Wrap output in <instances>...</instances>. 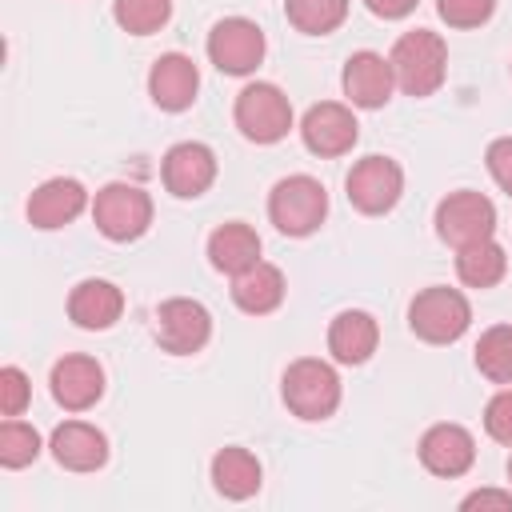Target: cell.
Here are the masks:
<instances>
[{"mask_svg": "<svg viewBox=\"0 0 512 512\" xmlns=\"http://www.w3.org/2000/svg\"><path fill=\"white\" fill-rule=\"evenodd\" d=\"M288 24L304 36H328L344 24L348 0H284Z\"/></svg>", "mask_w": 512, "mask_h": 512, "instance_id": "obj_25", "label": "cell"}, {"mask_svg": "<svg viewBox=\"0 0 512 512\" xmlns=\"http://www.w3.org/2000/svg\"><path fill=\"white\" fill-rule=\"evenodd\" d=\"M504 272H508V256L492 236L476 240L468 248H456V276L468 288H492V284L504 280Z\"/></svg>", "mask_w": 512, "mask_h": 512, "instance_id": "obj_24", "label": "cell"}, {"mask_svg": "<svg viewBox=\"0 0 512 512\" xmlns=\"http://www.w3.org/2000/svg\"><path fill=\"white\" fill-rule=\"evenodd\" d=\"M124 312V292L112 284V280H80L68 296V316L76 328H88V332H104L120 320Z\"/></svg>", "mask_w": 512, "mask_h": 512, "instance_id": "obj_19", "label": "cell"}, {"mask_svg": "<svg viewBox=\"0 0 512 512\" xmlns=\"http://www.w3.org/2000/svg\"><path fill=\"white\" fill-rule=\"evenodd\" d=\"M208 260L216 272L240 276L244 268H252L260 260V236L244 220H228L208 236Z\"/></svg>", "mask_w": 512, "mask_h": 512, "instance_id": "obj_22", "label": "cell"}, {"mask_svg": "<svg viewBox=\"0 0 512 512\" xmlns=\"http://www.w3.org/2000/svg\"><path fill=\"white\" fill-rule=\"evenodd\" d=\"M232 300L248 316H268L284 304V272L268 260H256L240 276H232Z\"/></svg>", "mask_w": 512, "mask_h": 512, "instance_id": "obj_21", "label": "cell"}, {"mask_svg": "<svg viewBox=\"0 0 512 512\" xmlns=\"http://www.w3.org/2000/svg\"><path fill=\"white\" fill-rule=\"evenodd\" d=\"M344 188H348V200H352L356 212H364V216H384V212L396 208V200H400V192H404V172H400V164L388 160V156H364V160L352 164Z\"/></svg>", "mask_w": 512, "mask_h": 512, "instance_id": "obj_8", "label": "cell"}, {"mask_svg": "<svg viewBox=\"0 0 512 512\" xmlns=\"http://www.w3.org/2000/svg\"><path fill=\"white\" fill-rule=\"evenodd\" d=\"M468 324H472V304L456 288L432 284L416 292L408 304V328L428 344H452L468 332Z\"/></svg>", "mask_w": 512, "mask_h": 512, "instance_id": "obj_4", "label": "cell"}, {"mask_svg": "<svg viewBox=\"0 0 512 512\" xmlns=\"http://www.w3.org/2000/svg\"><path fill=\"white\" fill-rule=\"evenodd\" d=\"M236 128L252 144H276V140H284L288 128H292V104H288V96L276 84H268V80H256V84L240 88V96H236Z\"/></svg>", "mask_w": 512, "mask_h": 512, "instance_id": "obj_6", "label": "cell"}, {"mask_svg": "<svg viewBox=\"0 0 512 512\" xmlns=\"http://www.w3.org/2000/svg\"><path fill=\"white\" fill-rule=\"evenodd\" d=\"M212 336V316L200 300H188V296H172L156 308V340L164 352L172 356H192L208 344Z\"/></svg>", "mask_w": 512, "mask_h": 512, "instance_id": "obj_10", "label": "cell"}, {"mask_svg": "<svg viewBox=\"0 0 512 512\" xmlns=\"http://www.w3.org/2000/svg\"><path fill=\"white\" fill-rule=\"evenodd\" d=\"M52 396L68 412H84L104 396V368L92 356H64L52 364Z\"/></svg>", "mask_w": 512, "mask_h": 512, "instance_id": "obj_17", "label": "cell"}, {"mask_svg": "<svg viewBox=\"0 0 512 512\" xmlns=\"http://www.w3.org/2000/svg\"><path fill=\"white\" fill-rule=\"evenodd\" d=\"M436 12L448 28H480L496 12V0H436Z\"/></svg>", "mask_w": 512, "mask_h": 512, "instance_id": "obj_29", "label": "cell"}, {"mask_svg": "<svg viewBox=\"0 0 512 512\" xmlns=\"http://www.w3.org/2000/svg\"><path fill=\"white\" fill-rule=\"evenodd\" d=\"M264 32L256 20L244 16H228L220 24H212L208 32V60L224 72V76H248L256 72V64L264 60Z\"/></svg>", "mask_w": 512, "mask_h": 512, "instance_id": "obj_9", "label": "cell"}, {"mask_svg": "<svg viewBox=\"0 0 512 512\" xmlns=\"http://www.w3.org/2000/svg\"><path fill=\"white\" fill-rule=\"evenodd\" d=\"M84 208H88L84 184L72 180V176H52L40 188H32V196H28V224L52 232V228L72 224Z\"/></svg>", "mask_w": 512, "mask_h": 512, "instance_id": "obj_14", "label": "cell"}, {"mask_svg": "<svg viewBox=\"0 0 512 512\" xmlns=\"http://www.w3.org/2000/svg\"><path fill=\"white\" fill-rule=\"evenodd\" d=\"M40 456V432L16 416H4L0 424V464L4 468H24Z\"/></svg>", "mask_w": 512, "mask_h": 512, "instance_id": "obj_28", "label": "cell"}, {"mask_svg": "<svg viewBox=\"0 0 512 512\" xmlns=\"http://www.w3.org/2000/svg\"><path fill=\"white\" fill-rule=\"evenodd\" d=\"M460 508H500V512H508L512 508V492H500V488H480V492H472V496H464V504Z\"/></svg>", "mask_w": 512, "mask_h": 512, "instance_id": "obj_33", "label": "cell"}, {"mask_svg": "<svg viewBox=\"0 0 512 512\" xmlns=\"http://www.w3.org/2000/svg\"><path fill=\"white\" fill-rule=\"evenodd\" d=\"M260 460L248 452V448H240V444H228V448H220L216 456H212V484H216V492L220 496H228V500H248V496H256L260 492Z\"/></svg>", "mask_w": 512, "mask_h": 512, "instance_id": "obj_23", "label": "cell"}, {"mask_svg": "<svg viewBox=\"0 0 512 512\" xmlns=\"http://www.w3.org/2000/svg\"><path fill=\"white\" fill-rule=\"evenodd\" d=\"M196 92H200V72H196V64H192V56H184V52H164V56L152 64V72H148V96H152L156 108H164V112H184V108H192Z\"/></svg>", "mask_w": 512, "mask_h": 512, "instance_id": "obj_15", "label": "cell"}, {"mask_svg": "<svg viewBox=\"0 0 512 512\" xmlns=\"http://www.w3.org/2000/svg\"><path fill=\"white\" fill-rule=\"evenodd\" d=\"M488 172H492V180L512 196V136H500V140H492L488 144Z\"/></svg>", "mask_w": 512, "mask_h": 512, "instance_id": "obj_32", "label": "cell"}, {"mask_svg": "<svg viewBox=\"0 0 512 512\" xmlns=\"http://www.w3.org/2000/svg\"><path fill=\"white\" fill-rule=\"evenodd\" d=\"M484 428H488L492 440L512 444V388H504V392H496V396L488 400V408H484Z\"/></svg>", "mask_w": 512, "mask_h": 512, "instance_id": "obj_31", "label": "cell"}, {"mask_svg": "<svg viewBox=\"0 0 512 512\" xmlns=\"http://www.w3.org/2000/svg\"><path fill=\"white\" fill-rule=\"evenodd\" d=\"M280 392H284L288 412L300 420H328L340 408V376L332 364H324L316 356L292 360L284 368Z\"/></svg>", "mask_w": 512, "mask_h": 512, "instance_id": "obj_2", "label": "cell"}, {"mask_svg": "<svg viewBox=\"0 0 512 512\" xmlns=\"http://www.w3.org/2000/svg\"><path fill=\"white\" fill-rule=\"evenodd\" d=\"M112 16H116V24L128 36H148V32H156V28L168 24L172 0H116L112 4Z\"/></svg>", "mask_w": 512, "mask_h": 512, "instance_id": "obj_27", "label": "cell"}, {"mask_svg": "<svg viewBox=\"0 0 512 512\" xmlns=\"http://www.w3.org/2000/svg\"><path fill=\"white\" fill-rule=\"evenodd\" d=\"M476 368L492 384H512V324H496L476 340Z\"/></svg>", "mask_w": 512, "mask_h": 512, "instance_id": "obj_26", "label": "cell"}, {"mask_svg": "<svg viewBox=\"0 0 512 512\" xmlns=\"http://www.w3.org/2000/svg\"><path fill=\"white\" fill-rule=\"evenodd\" d=\"M92 220H96V228L108 240L128 244V240L148 232V224H152V196L140 184H124V180L104 184L96 192V200H92Z\"/></svg>", "mask_w": 512, "mask_h": 512, "instance_id": "obj_5", "label": "cell"}, {"mask_svg": "<svg viewBox=\"0 0 512 512\" xmlns=\"http://www.w3.org/2000/svg\"><path fill=\"white\" fill-rule=\"evenodd\" d=\"M48 448H52L56 464L68 468V472H96L108 460V436L96 424H88V420H64V424H56Z\"/></svg>", "mask_w": 512, "mask_h": 512, "instance_id": "obj_18", "label": "cell"}, {"mask_svg": "<svg viewBox=\"0 0 512 512\" xmlns=\"http://www.w3.org/2000/svg\"><path fill=\"white\" fill-rule=\"evenodd\" d=\"M268 216L284 236H312L328 216V192L316 176H284L268 192Z\"/></svg>", "mask_w": 512, "mask_h": 512, "instance_id": "obj_3", "label": "cell"}, {"mask_svg": "<svg viewBox=\"0 0 512 512\" xmlns=\"http://www.w3.org/2000/svg\"><path fill=\"white\" fill-rule=\"evenodd\" d=\"M380 344V324L364 308H344L328 324V352L340 364H364Z\"/></svg>", "mask_w": 512, "mask_h": 512, "instance_id": "obj_20", "label": "cell"}, {"mask_svg": "<svg viewBox=\"0 0 512 512\" xmlns=\"http://www.w3.org/2000/svg\"><path fill=\"white\" fill-rule=\"evenodd\" d=\"M356 136H360V124H356L352 108L336 104V100L312 104L300 120V140L312 156H344V152H352Z\"/></svg>", "mask_w": 512, "mask_h": 512, "instance_id": "obj_11", "label": "cell"}, {"mask_svg": "<svg viewBox=\"0 0 512 512\" xmlns=\"http://www.w3.org/2000/svg\"><path fill=\"white\" fill-rule=\"evenodd\" d=\"M508 480H512V460H508Z\"/></svg>", "mask_w": 512, "mask_h": 512, "instance_id": "obj_35", "label": "cell"}, {"mask_svg": "<svg viewBox=\"0 0 512 512\" xmlns=\"http://www.w3.org/2000/svg\"><path fill=\"white\" fill-rule=\"evenodd\" d=\"M160 176H164V188H168L172 196L196 200V196H204V192L212 188V180H216V156H212V148L200 144V140H180V144H172V148L164 152Z\"/></svg>", "mask_w": 512, "mask_h": 512, "instance_id": "obj_12", "label": "cell"}, {"mask_svg": "<svg viewBox=\"0 0 512 512\" xmlns=\"http://www.w3.org/2000/svg\"><path fill=\"white\" fill-rule=\"evenodd\" d=\"M28 400H32L28 376H24L16 364L0 368V412H4V416H20V412L28 408Z\"/></svg>", "mask_w": 512, "mask_h": 512, "instance_id": "obj_30", "label": "cell"}, {"mask_svg": "<svg viewBox=\"0 0 512 512\" xmlns=\"http://www.w3.org/2000/svg\"><path fill=\"white\" fill-rule=\"evenodd\" d=\"M476 460V440L468 428L460 424H432L424 436H420V464L432 472V476H464Z\"/></svg>", "mask_w": 512, "mask_h": 512, "instance_id": "obj_16", "label": "cell"}, {"mask_svg": "<svg viewBox=\"0 0 512 512\" xmlns=\"http://www.w3.org/2000/svg\"><path fill=\"white\" fill-rule=\"evenodd\" d=\"M344 96L356 104V108H384L392 100V88H396V76H392V60L380 56V52H352L344 60Z\"/></svg>", "mask_w": 512, "mask_h": 512, "instance_id": "obj_13", "label": "cell"}, {"mask_svg": "<svg viewBox=\"0 0 512 512\" xmlns=\"http://www.w3.org/2000/svg\"><path fill=\"white\" fill-rule=\"evenodd\" d=\"M496 232V204L484 192L460 188L436 204V236L452 248H468Z\"/></svg>", "mask_w": 512, "mask_h": 512, "instance_id": "obj_7", "label": "cell"}, {"mask_svg": "<svg viewBox=\"0 0 512 512\" xmlns=\"http://www.w3.org/2000/svg\"><path fill=\"white\" fill-rule=\"evenodd\" d=\"M388 60H392L396 88H404L408 96H432L448 76V48L432 28L404 32L392 44Z\"/></svg>", "mask_w": 512, "mask_h": 512, "instance_id": "obj_1", "label": "cell"}, {"mask_svg": "<svg viewBox=\"0 0 512 512\" xmlns=\"http://www.w3.org/2000/svg\"><path fill=\"white\" fill-rule=\"evenodd\" d=\"M364 8L372 16H380V20H400V16H408L416 8V0H364Z\"/></svg>", "mask_w": 512, "mask_h": 512, "instance_id": "obj_34", "label": "cell"}]
</instances>
